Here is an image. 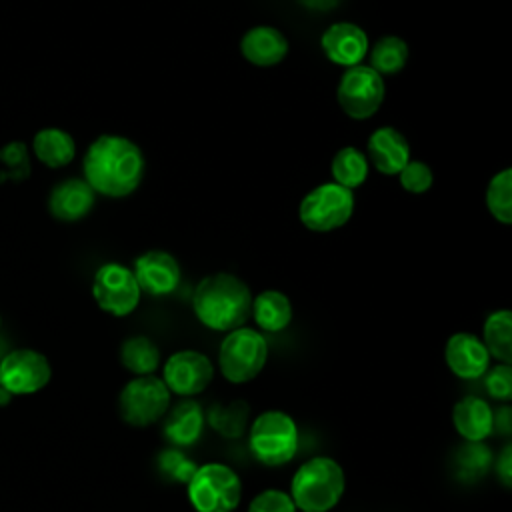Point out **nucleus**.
I'll use <instances>...</instances> for the list:
<instances>
[{
    "label": "nucleus",
    "mask_w": 512,
    "mask_h": 512,
    "mask_svg": "<svg viewBox=\"0 0 512 512\" xmlns=\"http://www.w3.org/2000/svg\"><path fill=\"white\" fill-rule=\"evenodd\" d=\"M146 170L140 146L120 134H100L82 158L86 184L102 196H130L142 182Z\"/></svg>",
    "instance_id": "f257e3e1"
},
{
    "label": "nucleus",
    "mask_w": 512,
    "mask_h": 512,
    "mask_svg": "<svg viewBox=\"0 0 512 512\" xmlns=\"http://www.w3.org/2000/svg\"><path fill=\"white\" fill-rule=\"evenodd\" d=\"M192 310L200 324L216 332L244 326L252 310V292L244 280L228 272L202 278L192 294Z\"/></svg>",
    "instance_id": "f03ea898"
},
{
    "label": "nucleus",
    "mask_w": 512,
    "mask_h": 512,
    "mask_svg": "<svg viewBox=\"0 0 512 512\" xmlns=\"http://www.w3.org/2000/svg\"><path fill=\"white\" fill-rule=\"evenodd\" d=\"M346 476L330 456H314L300 464L290 482V496L302 512H330L344 494Z\"/></svg>",
    "instance_id": "7ed1b4c3"
},
{
    "label": "nucleus",
    "mask_w": 512,
    "mask_h": 512,
    "mask_svg": "<svg viewBox=\"0 0 512 512\" xmlns=\"http://www.w3.org/2000/svg\"><path fill=\"white\" fill-rule=\"evenodd\" d=\"M298 444V426L284 410H264L248 428L250 452L264 466L288 464L296 456Z\"/></svg>",
    "instance_id": "20e7f679"
},
{
    "label": "nucleus",
    "mask_w": 512,
    "mask_h": 512,
    "mask_svg": "<svg viewBox=\"0 0 512 512\" xmlns=\"http://www.w3.org/2000/svg\"><path fill=\"white\" fill-rule=\"evenodd\" d=\"M186 492L196 512H234L242 500V480L228 464L208 462L196 466Z\"/></svg>",
    "instance_id": "39448f33"
},
{
    "label": "nucleus",
    "mask_w": 512,
    "mask_h": 512,
    "mask_svg": "<svg viewBox=\"0 0 512 512\" xmlns=\"http://www.w3.org/2000/svg\"><path fill=\"white\" fill-rule=\"evenodd\" d=\"M268 362V340L254 328L230 330L218 348L220 374L232 384L254 380Z\"/></svg>",
    "instance_id": "423d86ee"
},
{
    "label": "nucleus",
    "mask_w": 512,
    "mask_h": 512,
    "mask_svg": "<svg viewBox=\"0 0 512 512\" xmlns=\"http://www.w3.org/2000/svg\"><path fill=\"white\" fill-rule=\"evenodd\" d=\"M172 402V394L160 376H134L120 390V418L136 428H146L164 418Z\"/></svg>",
    "instance_id": "0eeeda50"
},
{
    "label": "nucleus",
    "mask_w": 512,
    "mask_h": 512,
    "mask_svg": "<svg viewBox=\"0 0 512 512\" xmlns=\"http://www.w3.org/2000/svg\"><path fill=\"white\" fill-rule=\"evenodd\" d=\"M354 206L352 190L336 182H324L300 200L298 218L312 232H330L352 218Z\"/></svg>",
    "instance_id": "6e6552de"
},
{
    "label": "nucleus",
    "mask_w": 512,
    "mask_h": 512,
    "mask_svg": "<svg viewBox=\"0 0 512 512\" xmlns=\"http://www.w3.org/2000/svg\"><path fill=\"white\" fill-rule=\"evenodd\" d=\"M386 96L384 78L366 64L344 70L336 86V98L346 116L366 120L378 112Z\"/></svg>",
    "instance_id": "1a4fd4ad"
},
{
    "label": "nucleus",
    "mask_w": 512,
    "mask_h": 512,
    "mask_svg": "<svg viewBox=\"0 0 512 512\" xmlns=\"http://www.w3.org/2000/svg\"><path fill=\"white\" fill-rule=\"evenodd\" d=\"M92 296L100 310L122 318L136 310L142 290L128 266L106 262L94 272Z\"/></svg>",
    "instance_id": "9d476101"
},
{
    "label": "nucleus",
    "mask_w": 512,
    "mask_h": 512,
    "mask_svg": "<svg viewBox=\"0 0 512 512\" xmlns=\"http://www.w3.org/2000/svg\"><path fill=\"white\" fill-rule=\"evenodd\" d=\"M50 376L48 358L32 348H16L0 360V386L10 396L34 394L50 382Z\"/></svg>",
    "instance_id": "9b49d317"
},
{
    "label": "nucleus",
    "mask_w": 512,
    "mask_h": 512,
    "mask_svg": "<svg viewBox=\"0 0 512 512\" xmlns=\"http://www.w3.org/2000/svg\"><path fill=\"white\" fill-rule=\"evenodd\" d=\"M160 378L170 394L192 398L210 386L214 378V366L204 352L186 348L172 352L164 360Z\"/></svg>",
    "instance_id": "f8f14e48"
},
{
    "label": "nucleus",
    "mask_w": 512,
    "mask_h": 512,
    "mask_svg": "<svg viewBox=\"0 0 512 512\" xmlns=\"http://www.w3.org/2000/svg\"><path fill=\"white\" fill-rule=\"evenodd\" d=\"M130 270L140 290L150 296L172 294L182 278L178 260L166 250H148L140 254Z\"/></svg>",
    "instance_id": "ddd939ff"
},
{
    "label": "nucleus",
    "mask_w": 512,
    "mask_h": 512,
    "mask_svg": "<svg viewBox=\"0 0 512 512\" xmlns=\"http://www.w3.org/2000/svg\"><path fill=\"white\" fill-rule=\"evenodd\" d=\"M490 354L484 342L472 332H456L446 340L444 362L462 380H478L490 368Z\"/></svg>",
    "instance_id": "4468645a"
},
{
    "label": "nucleus",
    "mask_w": 512,
    "mask_h": 512,
    "mask_svg": "<svg viewBox=\"0 0 512 512\" xmlns=\"http://www.w3.org/2000/svg\"><path fill=\"white\" fill-rule=\"evenodd\" d=\"M320 46L330 62L350 68L368 54V34L354 22H336L324 30Z\"/></svg>",
    "instance_id": "2eb2a0df"
},
{
    "label": "nucleus",
    "mask_w": 512,
    "mask_h": 512,
    "mask_svg": "<svg viewBox=\"0 0 512 512\" xmlns=\"http://www.w3.org/2000/svg\"><path fill=\"white\" fill-rule=\"evenodd\" d=\"M366 158L380 174L394 176L410 160V144L394 126L376 128L366 142Z\"/></svg>",
    "instance_id": "dca6fc26"
},
{
    "label": "nucleus",
    "mask_w": 512,
    "mask_h": 512,
    "mask_svg": "<svg viewBox=\"0 0 512 512\" xmlns=\"http://www.w3.org/2000/svg\"><path fill=\"white\" fill-rule=\"evenodd\" d=\"M96 204V192L84 178H66L48 194V212L60 222H78L90 214Z\"/></svg>",
    "instance_id": "f3484780"
},
{
    "label": "nucleus",
    "mask_w": 512,
    "mask_h": 512,
    "mask_svg": "<svg viewBox=\"0 0 512 512\" xmlns=\"http://www.w3.org/2000/svg\"><path fill=\"white\" fill-rule=\"evenodd\" d=\"M242 56L254 66H274L282 62L288 54L286 36L274 26H254L240 40Z\"/></svg>",
    "instance_id": "a211bd4d"
},
{
    "label": "nucleus",
    "mask_w": 512,
    "mask_h": 512,
    "mask_svg": "<svg viewBox=\"0 0 512 512\" xmlns=\"http://www.w3.org/2000/svg\"><path fill=\"white\" fill-rule=\"evenodd\" d=\"M452 424L466 442H484L494 432V410L480 396H464L452 408Z\"/></svg>",
    "instance_id": "6ab92c4d"
},
{
    "label": "nucleus",
    "mask_w": 512,
    "mask_h": 512,
    "mask_svg": "<svg viewBox=\"0 0 512 512\" xmlns=\"http://www.w3.org/2000/svg\"><path fill=\"white\" fill-rule=\"evenodd\" d=\"M206 418L196 400H182L170 406L164 414V436L176 448H186L198 442L202 436Z\"/></svg>",
    "instance_id": "aec40b11"
},
{
    "label": "nucleus",
    "mask_w": 512,
    "mask_h": 512,
    "mask_svg": "<svg viewBox=\"0 0 512 512\" xmlns=\"http://www.w3.org/2000/svg\"><path fill=\"white\" fill-rule=\"evenodd\" d=\"M34 156L48 168H64L76 156V142L62 128H42L32 138Z\"/></svg>",
    "instance_id": "412c9836"
},
{
    "label": "nucleus",
    "mask_w": 512,
    "mask_h": 512,
    "mask_svg": "<svg viewBox=\"0 0 512 512\" xmlns=\"http://www.w3.org/2000/svg\"><path fill=\"white\" fill-rule=\"evenodd\" d=\"M250 316L264 332H282L292 322V302L280 290H262L252 298Z\"/></svg>",
    "instance_id": "4be33fe9"
},
{
    "label": "nucleus",
    "mask_w": 512,
    "mask_h": 512,
    "mask_svg": "<svg viewBox=\"0 0 512 512\" xmlns=\"http://www.w3.org/2000/svg\"><path fill=\"white\" fill-rule=\"evenodd\" d=\"M490 354L502 364H512V314L508 308L494 310L484 320L482 338Z\"/></svg>",
    "instance_id": "5701e85b"
},
{
    "label": "nucleus",
    "mask_w": 512,
    "mask_h": 512,
    "mask_svg": "<svg viewBox=\"0 0 512 512\" xmlns=\"http://www.w3.org/2000/svg\"><path fill=\"white\" fill-rule=\"evenodd\" d=\"M120 362L134 376H150L160 366V348L144 334L130 336L120 346Z\"/></svg>",
    "instance_id": "b1692460"
},
{
    "label": "nucleus",
    "mask_w": 512,
    "mask_h": 512,
    "mask_svg": "<svg viewBox=\"0 0 512 512\" xmlns=\"http://www.w3.org/2000/svg\"><path fill=\"white\" fill-rule=\"evenodd\" d=\"M248 416L250 406L244 400H232L226 404L214 402L208 412H204L208 426L224 438H240L246 432Z\"/></svg>",
    "instance_id": "393cba45"
},
{
    "label": "nucleus",
    "mask_w": 512,
    "mask_h": 512,
    "mask_svg": "<svg viewBox=\"0 0 512 512\" xmlns=\"http://www.w3.org/2000/svg\"><path fill=\"white\" fill-rule=\"evenodd\" d=\"M368 158L366 152L354 148V146H344L340 148L330 164V172L336 184L354 190L360 184H364V180L368 178Z\"/></svg>",
    "instance_id": "a878e982"
},
{
    "label": "nucleus",
    "mask_w": 512,
    "mask_h": 512,
    "mask_svg": "<svg viewBox=\"0 0 512 512\" xmlns=\"http://www.w3.org/2000/svg\"><path fill=\"white\" fill-rule=\"evenodd\" d=\"M408 60V44L400 36H382L370 48V68L382 78L398 74Z\"/></svg>",
    "instance_id": "bb28decb"
},
{
    "label": "nucleus",
    "mask_w": 512,
    "mask_h": 512,
    "mask_svg": "<svg viewBox=\"0 0 512 512\" xmlns=\"http://www.w3.org/2000/svg\"><path fill=\"white\" fill-rule=\"evenodd\" d=\"M486 206L498 222H512V168H504L490 178L486 188Z\"/></svg>",
    "instance_id": "cd10ccee"
},
{
    "label": "nucleus",
    "mask_w": 512,
    "mask_h": 512,
    "mask_svg": "<svg viewBox=\"0 0 512 512\" xmlns=\"http://www.w3.org/2000/svg\"><path fill=\"white\" fill-rule=\"evenodd\" d=\"M490 464H492V452L484 442H468L458 452V466L464 472V476H470V478L482 476Z\"/></svg>",
    "instance_id": "c85d7f7f"
},
{
    "label": "nucleus",
    "mask_w": 512,
    "mask_h": 512,
    "mask_svg": "<svg viewBox=\"0 0 512 512\" xmlns=\"http://www.w3.org/2000/svg\"><path fill=\"white\" fill-rule=\"evenodd\" d=\"M158 466H160L164 476H168L170 480H178L182 484H186L190 480V476L194 474V470H196V464L176 446L166 448V450L160 452Z\"/></svg>",
    "instance_id": "c756f323"
},
{
    "label": "nucleus",
    "mask_w": 512,
    "mask_h": 512,
    "mask_svg": "<svg viewBox=\"0 0 512 512\" xmlns=\"http://www.w3.org/2000/svg\"><path fill=\"white\" fill-rule=\"evenodd\" d=\"M398 178H400V186L412 194H422L430 190L434 184L432 168L422 160H408L404 168L398 172Z\"/></svg>",
    "instance_id": "7c9ffc66"
},
{
    "label": "nucleus",
    "mask_w": 512,
    "mask_h": 512,
    "mask_svg": "<svg viewBox=\"0 0 512 512\" xmlns=\"http://www.w3.org/2000/svg\"><path fill=\"white\" fill-rule=\"evenodd\" d=\"M248 512H298V508L288 492L280 488H266L250 500Z\"/></svg>",
    "instance_id": "2f4dec72"
},
{
    "label": "nucleus",
    "mask_w": 512,
    "mask_h": 512,
    "mask_svg": "<svg viewBox=\"0 0 512 512\" xmlns=\"http://www.w3.org/2000/svg\"><path fill=\"white\" fill-rule=\"evenodd\" d=\"M484 386L494 400L508 402L512 398V366L498 362L484 372Z\"/></svg>",
    "instance_id": "473e14b6"
},
{
    "label": "nucleus",
    "mask_w": 512,
    "mask_h": 512,
    "mask_svg": "<svg viewBox=\"0 0 512 512\" xmlns=\"http://www.w3.org/2000/svg\"><path fill=\"white\" fill-rule=\"evenodd\" d=\"M0 160L4 166L16 172V178H26L30 172V160H28V150L26 144L22 142H12L6 148L0 150Z\"/></svg>",
    "instance_id": "72a5a7b5"
},
{
    "label": "nucleus",
    "mask_w": 512,
    "mask_h": 512,
    "mask_svg": "<svg viewBox=\"0 0 512 512\" xmlns=\"http://www.w3.org/2000/svg\"><path fill=\"white\" fill-rule=\"evenodd\" d=\"M496 476L506 488L512 486V446L510 444H506L496 456Z\"/></svg>",
    "instance_id": "f704fd0d"
},
{
    "label": "nucleus",
    "mask_w": 512,
    "mask_h": 512,
    "mask_svg": "<svg viewBox=\"0 0 512 512\" xmlns=\"http://www.w3.org/2000/svg\"><path fill=\"white\" fill-rule=\"evenodd\" d=\"M296 2L312 12H328V10L336 8L342 0H296Z\"/></svg>",
    "instance_id": "c9c22d12"
},
{
    "label": "nucleus",
    "mask_w": 512,
    "mask_h": 512,
    "mask_svg": "<svg viewBox=\"0 0 512 512\" xmlns=\"http://www.w3.org/2000/svg\"><path fill=\"white\" fill-rule=\"evenodd\" d=\"M10 398H12V396H10V394L0 386V406H2V404H8V402H10Z\"/></svg>",
    "instance_id": "e433bc0d"
},
{
    "label": "nucleus",
    "mask_w": 512,
    "mask_h": 512,
    "mask_svg": "<svg viewBox=\"0 0 512 512\" xmlns=\"http://www.w3.org/2000/svg\"><path fill=\"white\" fill-rule=\"evenodd\" d=\"M0 324H2V318H0Z\"/></svg>",
    "instance_id": "4c0bfd02"
}]
</instances>
